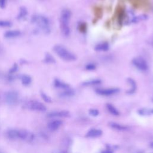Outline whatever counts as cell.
<instances>
[{"mask_svg": "<svg viewBox=\"0 0 153 153\" xmlns=\"http://www.w3.org/2000/svg\"><path fill=\"white\" fill-rule=\"evenodd\" d=\"M99 111L97 109H90L89 111V114L91 115V116H97L99 114Z\"/></svg>", "mask_w": 153, "mask_h": 153, "instance_id": "f546056e", "label": "cell"}, {"mask_svg": "<svg viewBox=\"0 0 153 153\" xmlns=\"http://www.w3.org/2000/svg\"><path fill=\"white\" fill-rule=\"evenodd\" d=\"M102 133V132L100 130L93 128V129H91L90 131H88V132L86 134V136L89 137H98L100 136Z\"/></svg>", "mask_w": 153, "mask_h": 153, "instance_id": "9a60e30c", "label": "cell"}, {"mask_svg": "<svg viewBox=\"0 0 153 153\" xmlns=\"http://www.w3.org/2000/svg\"><path fill=\"white\" fill-rule=\"evenodd\" d=\"M23 106L27 109L41 112L45 111L47 109L46 106L42 103L35 100H30L25 102L23 104Z\"/></svg>", "mask_w": 153, "mask_h": 153, "instance_id": "277c9868", "label": "cell"}, {"mask_svg": "<svg viewBox=\"0 0 153 153\" xmlns=\"http://www.w3.org/2000/svg\"><path fill=\"white\" fill-rule=\"evenodd\" d=\"M131 62L133 65L140 71L145 72L147 71L149 69V66L146 60L141 56H137L134 57L132 59Z\"/></svg>", "mask_w": 153, "mask_h": 153, "instance_id": "5b68a950", "label": "cell"}, {"mask_svg": "<svg viewBox=\"0 0 153 153\" xmlns=\"http://www.w3.org/2000/svg\"><path fill=\"white\" fill-rule=\"evenodd\" d=\"M7 0H0V8H4L6 5Z\"/></svg>", "mask_w": 153, "mask_h": 153, "instance_id": "4dcf8cb0", "label": "cell"}, {"mask_svg": "<svg viewBox=\"0 0 153 153\" xmlns=\"http://www.w3.org/2000/svg\"><path fill=\"white\" fill-rule=\"evenodd\" d=\"M54 52L62 60L66 62H74L77 59L76 56L69 51L62 45L57 44L53 47Z\"/></svg>", "mask_w": 153, "mask_h": 153, "instance_id": "7a4b0ae2", "label": "cell"}, {"mask_svg": "<svg viewBox=\"0 0 153 153\" xmlns=\"http://www.w3.org/2000/svg\"><path fill=\"white\" fill-rule=\"evenodd\" d=\"M60 153H68V152H65V151H62V152H61Z\"/></svg>", "mask_w": 153, "mask_h": 153, "instance_id": "836d02e7", "label": "cell"}, {"mask_svg": "<svg viewBox=\"0 0 153 153\" xmlns=\"http://www.w3.org/2000/svg\"><path fill=\"white\" fill-rule=\"evenodd\" d=\"M40 94H41V96L42 99L45 102H47V103H51V102H52L51 97H50L49 96H48L47 94H45L44 92L41 91Z\"/></svg>", "mask_w": 153, "mask_h": 153, "instance_id": "d4e9b609", "label": "cell"}, {"mask_svg": "<svg viewBox=\"0 0 153 153\" xmlns=\"http://www.w3.org/2000/svg\"><path fill=\"white\" fill-rule=\"evenodd\" d=\"M127 81L128 83V84L130 86V89L127 91L128 94H133V93L135 92L136 88H137V84L135 81L131 78H128L127 79Z\"/></svg>", "mask_w": 153, "mask_h": 153, "instance_id": "4fadbf2b", "label": "cell"}, {"mask_svg": "<svg viewBox=\"0 0 153 153\" xmlns=\"http://www.w3.org/2000/svg\"><path fill=\"white\" fill-rule=\"evenodd\" d=\"M151 44H152V45L153 46V39H152V42H151Z\"/></svg>", "mask_w": 153, "mask_h": 153, "instance_id": "e575fe53", "label": "cell"}, {"mask_svg": "<svg viewBox=\"0 0 153 153\" xmlns=\"http://www.w3.org/2000/svg\"><path fill=\"white\" fill-rule=\"evenodd\" d=\"M19 99V96L17 91L10 90L5 93V100L9 105H16Z\"/></svg>", "mask_w": 153, "mask_h": 153, "instance_id": "8992f818", "label": "cell"}, {"mask_svg": "<svg viewBox=\"0 0 153 153\" xmlns=\"http://www.w3.org/2000/svg\"><path fill=\"white\" fill-rule=\"evenodd\" d=\"M101 153H112V152L109 149H106V150L103 151Z\"/></svg>", "mask_w": 153, "mask_h": 153, "instance_id": "1f68e13d", "label": "cell"}, {"mask_svg": "<svg viewBox=\"0 0 153 153\" xmlns=\"http://www.w3.org/2000/svg\"><path fill=\"white\" fill-rule=\"evenodd\" d=\"M109 49V44L108 42H101L96 44L94 47V50L96 51H106Z\"/></svg>", "mask_w": 153, "mask_h": 153, "instance_id": "9c48e42d", "label": "cell"}, {"mask_svg": "<svg viewBox=\"0 0 153 153\" xmlns=\"http://www.w3.org/2000/svg\"><path fill=\"white\" fill-rule=\"evenodd\" d=\"M22 83L24 85H28L31 83L32 79L29 75H23L21 76Z\"/></svg>", "mask_w": 153, "mask_h": 153, "instance_id": "ffe728a7", "label": "cell"}, {"mask_svg": "<svg viewBox=\"0 0 153 153\" xmlns=\"http://www.w3.org/2000/svg\"><path fill=\"white\" fill-rule=\"evenodd\" d=\"M18 139H20L22 140L32 142L35 139V134L31 131L26 130V129H19L18 130Z\"/></svg>", "mask_w": 153, "mask_h": 153, "instance_id": "52a82bcc", "label": "cell"}, {"mask_svg": "<svg viewBox=\"0 0 153 153\" xmlns=\"http://www.w3.org/2000/svg\"><path fill=\"white\" fill-rule=\"evenodd\" d=\"M109 126L112 128H114L115 129L119 130H126L127 128V127L126 126L119 124L116 123H110Z\"/></svg>", "mask_w": 153, "mask_h": 153, "instance_id": "7402d4cb", "label": "cell"}, {"mask_svg": "<svg viewBox=\"0 0 153 153\" xmlns=\"http://www.w3.org/2000/svg\"><path fill=\"white\" fill-rule=\"evenodd\" d=\"M0 153H4V152H3L2 151H1V150H0Z\"/></svg>", "mask_w": 153, "mask_h": 153, "instance_id": "d590c367", "label": "cell"}, {"mask_svg": "<svg viewBox=\"0 0 153 153\" xmlns=\"http://www.w3.org/2000/svg\"><path fill=\"white\" fill-rule=\"evenodd\" d=\"M74 94H75V92L74 91V90H72L71 88H69L68 89L64 90V91L61 93V96L64 97H70V96H74Z\"/></svg>", "mask_w": 153, "mask_h": 153, "instance_id": "603a6c76", "label": "cell"}, {"mask_svg": "<svg viewBox=\"0 0 153 153\" xmlns=\"http://www.w3.org/2000/svg\"><path fill=\"white\" fill-rule=\"evenodd\" d=\"M44 62L48 64H53V63H56V60L50 53H45Z\"/></svg>", "mask_w": 153, "mask_h": 153, "instance_id": "ac0fdd59", "label": "cell"}, {"mask_svg": "<svg viewBox=\"0 0 153 153\" xmlns=\"http://www.w3.org/2000/svg\"><path fill=\"white\" fill-rule=\"evenodd\" d=\"M27 14V10L25 7H20L19 14L17 16V19L18 20H20L22 19H23L26 16Z\"/></svg>", "mask_w": 153, "mask_h": 153, "instance_id": "d6986e66", "label": "cell"}, {"mask_svg": "<svg viewBox=\"0 0 153 153\" xmlns=\"http://www.w3.org/2000/svg\"><path fill=\"white\" fill-rule=\"evenodd\" d=\"M17 69H18V66H17V65L16 63H14V64L13 65V66L10 69V70H9V74L11 75V74L15 73V72L17 71Z\"/></svg>", "mask_w": 153, "mask_h": 153, "instance_id": "f1b7e54d", "label": "cell"}, {"mask_svg": "<svg viewBox=\"0 0 153 153\" xmlns=\"http://www.w3.org/2000/svg\"><path fill=\"white\" fill-rule=\"evenodd\" d=\"M62 124V121L59 120H56L50 121L48 124L47 127L51 131H55L59 128V127L61 126Z\"/></svg>", "mask_w": 153, "mask_h": 153, "instance_id": "8fae6325", "label": "cell"}, {"mask_svg": "<svg viewBox=\"0 0 153 153\" xmlns=\"http://www.w3.org/2000/svg\"><path fill=\"white\" fill-rule=\"evenodd\" d=\"M106 108L108 109V111L110 112L111 114H112L114 115H118L120 114L118 111L111 103H107L106 104Z\"/></svg>", "mask_w": 153, "mask_h": 153, "instance_id": "44dd1931", "label": "cell"}, {"mask_svg": "<svg viewBox=\"0 0 153 153\" xmlns=\"http://www.w3.org/2000/svg\"><path fill=\"white\" fill-rule=\"evenodd\" d=\"M18 130L17 129H9L6 132L7 137L10 139H18Z\"/></svg>", "mask_w": 153, "mask_h": 153, "instance_id": "5bb4252c", "label": "cell"}, {"mask_svg": "<svg viewBox=\"0 0 153 153\" xmlns=\"http://www.w3.org/2000/svg\"><path fill=\"white\" fill-rule=\"evenodd\" d=\"M11 25H12V23L10 21L0 20V27H10L11 26Z\"/></svg>", "mask_w": 153, "mask_h": 153, "instance_id": "4316f807", "label": "cell"}, {"mask_svg": "<svg viewBox=\"0 0 153 153\" xmlns=\"http://www.w3.org/2000/svg\"><path fill=\"white\" fill-rule=\"evenodd\" d=\"M120 91V89L117 87L113 88H97L96 90V92L100 95L102 96H111L115 94L118 93Z\"/></svg>", "mask_w": 153, "mask_h": 153, "instance_id": "ba28073f", "label": "cell"}, {"mask_svg": "<svg viewBox=\"0 0 153 153\" xmlns=\"http://www.w3.org/2000/svg\"><path fill=\"white\" fill-rule=\"evenodd\" d=\"M85 69L86 70L90 71H94V70H95L96 69V65L94 63H88L85 65Z\"/></svg>", "mask_w": 153, "mask_h": 153, "instance_id": "484cf974", "label": "cell"}, {"mask_svg": "<svg viewBox=\"0 0 153 153\" xmlns=\"http://www.w3.org/2000/svg\"><path fill=\"white\" fill-rule=\"evenodd\" d=\"M139 114L142 115H149L153 114V109H142L139 110Z\"/></svg>", "mask_w": 153, "mask_h": 153, "instance_id": "cb8c5ba5", "label": "cell"}, {"mask_svg": "<svg viewBox=\"0 0 153 153\" xmlns=\"http://www.w3.org/2000/svg\"><path fill=\"white\" fill-rule=\"evenodd\" d=\"M31 22L36 24L45 34L50 32V22L47 17L42 15H34L31 18Z\"/></svg>", "mask_w": 153, "mask_h": 153, "instance_id": "3957f363", "label": "cell"}, {"mask_svg": "<svg viewBox=\"0 0 153 153\" xmlns=\"http://www.w3.org/2000/svg\"><path fill=\"white\" fill-rule=\"evenodd\" d=\"M150 146L152 147V148H153V142H151V143H150Z\"/></svg>", "mask_w": 153, "mask_h": 153, "instance_id": "d6a6232c", "label": "cell"}, {"mask_svg": "<svg viewBox=\"0 0 153 153\" xmlns=\"http://www.w3.org/2000/svg\"><path fill=\"white\" fill-rule=\"evenodd\" d=\"M101 80L100 79H91L90 80L85 81L82 82V85L84 86H91V85H96L100 84L101 83Z\"/></svg>", "mask_w": 153, "mask_h": 153, "instance_id": "e0dca14e", "label": "cell"}, {"mask_svg": "<svg viewBox=\"0 0 153 153\" xmlns=\"http://www.w3.org/2000/svg\"><path fill=\"white\" fill-rule=\"evenodd\" d=\"M72 13L69 9H63L60 14V27L62 33L68 36L69 35L71 32L70 27L69 26V22L71 17Z\"/></svg>", "mask_w": 153, "mask_h": 153, "instance_id": "6da1fadb", "label": "cell"}, {"mask_svg": "<svg viewBox=\"0 0 153 153\" xmlns=\"http://www.w3.org/2000/svg\"><path fill=\"white\" fill-rule=\"evenodd\" d=\"M69 115V112L67 111H53L48 113L47 117H66Z\"/></svg>", "mask_w": 153, "mask_h": 153, "instance_id": "30bf717a", "label": "cell"}, {"mask_svg": "<svg viewBox=\"0 0 153 153\" xmlns=\"http://www.w3.org/2000/svg\"><path fill=\"white\" fill-rule=\"evenodd\" d=\"M21 32L19 30H8L4 33V36L5 38H14L20 35Z\"/></svg>", "mask_w": 153, "mask_h": 153, "instance_id": "2e32d148", "label": "cell"}, {"mask_svg": "<svg viewBox=\"0 0 153 153\" xmlns=\"http://www.w3.org/2000/svg\"><path fill=\"white\" fill-rule=\"evenodd\" d=\"M147 18V16H145V15H141V16H137V17H136L133 19V22L136 23V22H140L141 20H144L145 19H146Z\"/></svg>", "mask_w": 153, "mask_h": 153, "instance_id": "83f0119b", "label": "cell"}, {"mask_svg": "<svg viewBox=\"0 0 153 153\" xmlns=\"http://www.w3.org/2000/svg\"><path fill=\"white\" fill-rule=\"evenodd\" d=\"M54 85L56 87V88H62L63 90H66V89H68L70 88V86L69 84H68L66 82H64L63 81H62L61 80L56 78L54 80Z\"/></svg>", "mask_w": 153, "mask_h": 153, "instance_id": "7c38bea8", "label": "cell"}]
</instances>
